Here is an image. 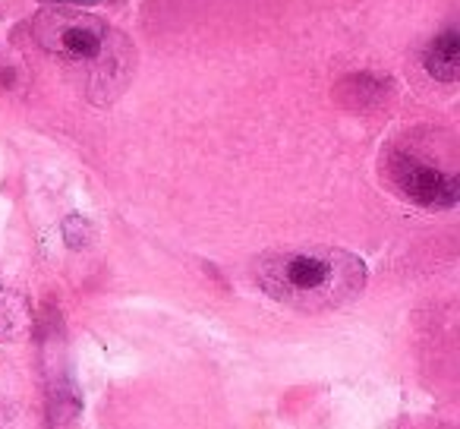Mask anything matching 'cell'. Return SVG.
Instances as JSON below:
<instances>
[{
	"label": "cell",
	"mask_w": 460,
	"mask_h": 429,
	"mask_svg": "<svg viewBox=\"0 0 460 429\" xmlns=\"http://www.w3.org/2000/svg\"><path fill=\"white\" fill-rule=\"evenodd\" d=\"M422 67L432 79L441 83H454L460 70V32L457 29H445L438 39L429 45V51L422 54Z\"/></svg>",
	"instance_id": "cell-4"
},
{
	"label": "cell",
	"mask_w": 460,
	"mask_h": 429,
	"mask_svg": "<svg viewBox=\"0 0 460 429\" xmlns=\"http://www.w3.org/2000/svg\"><path fill=\"white\" fill-rule=\"evenodd\" d=\"M45 4H79L83 7V4H95V0H45Z\"/></svg>",
	"instance_id": "cell-6"
},
{
	"label": "cell",
	"mask_w": 460,
	"mask_h": 429,
	"mask_svg": "<svg viewBox=\"0 0 460 429\" xmlns=\"http://www.w3.org/2000/svg\"><path fill=\"white\" fill-rule=\"evenodd\" d=\"M256 284L284 307L325 313L359 297L366 288V265L338 246L275 250L256 263Z\"/></svg>",
	"instance_id": "cell-1"
},
{
	"label": "cell",
	"mask_w": 460,
	"mask_h": 429,
	"mask_svg": "<svg viewBox=\"0 0 460 429\" xmlns=\"http://www.w3.org/2000/svg\"><path fill=\"white\" fill-rule=\"evenodd\" d=\"M64 240L70 250H83L85 244L92 240V228L85 219H79V215H73V219L64 221Z\"/></svg>",
	"instance_id": "cell-5"
},
{
	"label": "cell",
	"mask_w": 460,
	"mask_h": 429,
	"mask_svg": "<svg viewBox=\"0 0 460 429\" xmlns=\"http://www.w3.org/2000/svg\"><path fill=\"white\" fill-rule=\"evenodd\" d=\"M388 177L397 186L403 199L429 211H441L457 205L460 183L454 174L441 171V167L429 165V161L416 158L410 152H394L388 158Z\"/></svg>",
	"instance_id": "cell-3"
},
{
	"label": "cell",
	"mask_w": 460,
	"mask_h": 429,
	"mask_svg": "<svg viewBox=\"0 0 460 429\" xmlns=\"http://www.w3.org/2000/svg\"><path fill=\"white\" fill-rule=\"evenodd\" d=\"M32 35L48 54L83 67H104L114 58V35L104 20L83 10L54 7L32 20Z\"/></svg>",
	"instance_id": "cell-2"
}]
</instances>
